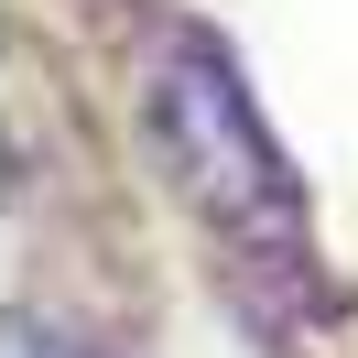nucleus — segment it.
Returning <instances> with one entry per match:
<instances>
[{
	"label": "nucleus",
	"instance_id": "2",
	"mask_svg": "<svg viewBox=\"0 0 358 358\" xmlns=\"http://www.w3.org/2000/svg\"><path fill=\"white\" fill-rule=\"evenodd\" d=\"M11 358H66V348H55L44 326H11Z\"/></svg>",
	"mask_w": 358,
	"mask_h": 358
},
{
	"label": "nucleus",
	"instance_id": "1",
	"mask_svg": "<svg viewBox=\"0 0 358 358\" xmlns=\"http://www.w3.org/2000/svg\"><path fill=\"white\" fill-rule=\"evenodd\" d=\"M163 152H174L185 196H196V217L217 228V239H239V250H293V239H304L293 174H282V152L261 141V120H250L228 55L196 44V55L163 66Z\"/></svg>",
	"mask_w": 358,
	"mask_h": 358
}]
</instances>
